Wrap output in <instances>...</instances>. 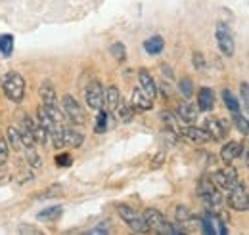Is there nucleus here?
Segmentation results:
<instances>
[{"mask_svg": "<svg viewBox=\"0 0 249 235\" xmlns=\"http://www.w3.org/2000/svg\"><path fill=\"white\" fill-rule=\"evenodd\" d=\"M213 184L217 185L218 189H222V191H228V189H232L234 185H238L240 184V180H238V172L232 168V167H224V168H220V170H215L213 172Z\"/></svg>", "mask_w": 249, "mask_h": 235, "instance_id": "obj_7", "label": "nucleus"}, {"mask_svg": "<svg viewBox=\"0 0 249 235\" xmlns=\"http://www.w3.org/2000/svg\"><path fill=\"white\" fill-rule=\"evenodd\" d=\"M199 197H201V201L205 203V206L211 210V212H217L222 208V203H224V199H222V195L218 193V187L213 184V180H207V178H203L201 182H199Z\"/></svg>", "mask_w": 249, "mask_h": 235, "instance_id": "obj_2", "label": "nucleus"}, {"mask_svg": "<svg viewBox=\"0 0 249 235\" xmlns=\"http://www.w3.org/2000/svg\"><path fill=\"white\" fill-rule=\"evenodd\" d=\"M89 234H92V235H96V234H109V228H107V226H98V228L90 230Z\"/></svg>", "mask_w": 249, "mask_h": 235, "instance_id": "obj_38", "label": "nucleus"}, {"mask_svg": "<svg viewBox=\"0 0 249 235\" xmlns=\"http://www.w3.org/2000/svg\"><path fill=\"white\" fill-rule=\"evenodd\" d=\"M56 165H58V167H69V165H71V157H69L67 153H60V155L56 157Z\"/></svg>", "mask_w": 249, "mask_h": 235, "instance_id": "obj_37", "label": "nucleus"}, {"mask_svg": "<svg viewBox=\"0 0 249 235\" xmlns=\"http://www.w3.org/2000/svg\"><path fill=\"white\" fill-rule=\"evenodd\" d=\"M115 115L119 117V120H123V122H130L134 118V107H132V103L121 100V103L115 109Z\"/></svg>", "mask_w": 249, "mask_h": 235, "instance_id": "obj_23", "label": "nucleus"}, {"mask_svg": "<svg viewBox=\"0 0 249 235\" xmlns=\"http://www.w3.org/2000/svg\"><path fill=\"white\" fill-rule=\"evenodd\" d=\"M62 212V206H50V208H46V210H42V212H38V220H50V218H56L58 214Z\"/></svg>", "mask_w": 249, "mask_h": 235, "instance_id": "obj_33", "label": "nucleus"}, {"mask_svg": "<svg viewBox=\"0 0 249 235\" xmlns=\"http://www.w3.org/2000/svg\"><path fill=\"white\" fill-rule=\"evenodd\" d=\"M201 226H203V232L209 235H224L228 234V228L222 224V220L218 218L217 212H209L203 216L201 220Z\"/></svg>", "mask_w": 249, "mask_h": 235, "instance_id": "obj_11", "label": "nucleus"}, {"mask_svg": "<svg viewBox=\"0 0 249 235\" xmlns=\"http://www.w3.org/2000/svg\"><path fill=\"white\" fill-rule=\"evenodd\" d=\"M163 48H165V40L156 34V36H152V38H148L146 42H144V50L150 54V56H157V54H161L163 52Z\"/></svg>", "mask_w": 249, "mask_h": 235, "instance_id": "obj_22", "label": "nucleus"}, {"mask_svg": "<svg viewBox=\"0 0 249 235\" xmlns=\"http://www.w3.org/2000/svg\"><path fill=\"white\" fill-rule=\"evenodd\" d=\"M242 153H244V146H242V144H238V142H228L226 146L220 149V159H222V163L230 165V163L236 161Z\"/></svg>", "mask_w": 249, "mask_h": 235, "instance_id": "obj_16", "label": "nucleus"}, {"mask_svg": "<svg viewBox=\"0 0 249 235\" xmlns=\"http://www.w3.org/2000/svg\"><path fill=\"white\" fill-rule=\"evenodd\" d=\"M182 136L190 142H194V144H207L211 140V136L207 134L205 128H197V126H192V124H186L182 128Z\"/></svg>", "mask_w": 249, "mask_h": 235, "instance_id": "obj_15", "label": "nucleus"}, {"mask_svg": "<svg viewBox=\"0 0 249 235\" xmlns=\"http://www.w3.org/2000/svg\"><path fill=\"white\" fill-rule=\"evenodd\" d=\"M85 101H87V105L90 109H96V111L106 105V94H104V88H102V84L98 81H94V83H90L87 86V90H85Z\"/></svg>", "mask_w": 249, "mask_h": 235, "instance_id": "obj_8", "label": "nucleus"}, {"mask_svg": "<svg viewBox=\"0 0 249 235\" xmlns=\"http://www.w3.org/2000/svg\"><path fill=\"white\" fill-rule=\"evenodd\" d=\"M2 92L14 103L23 101V98H25V79L19 73H16V71L8 73L2 79Z\"/></svg>", "mask_w": 249, "mask_h": 235, "instance_id": "obj_1", "label": "nucleus"}, {"mask_svg": "<svg viewBox=\"0 0 249 235\" xmlns=\"http://www.w3.org/2000/svg\"><path fill=\"white\" fill-rule=\"evenodd\" d=\"M217 44H218V50L222 52V56L230 58L234 56V50H236V44H234V36H232V31L226 23H217Z\"/></svg>", "mask_w": 249, "mask_h": 235, "instance_id": "obj_6", "label": "nucleus"}, {"mask_svg": "<svg viewBox=\"0 0 249 235\" xmlns=\"http://www.w3.org/2000/svg\"><path fill=\"white\" fill-rule=\"evenodd\" d=\"M161 69H163V75H167V77H169V79H171V77H173V75H171V69H169V67H167V65H161Z\"/></svg>", "mask_w": 249, "mask_h": 235, "instance_id": "obj_40", "label": "nucleus"}, {"mask_svg": "<svg viewBox=\"0 0 249 235\" xmlns=\"http://www.w3.org/2000/svg\"><path fill=\"white\" fill-rule=\"evenodd\" d=\"M197 113H199V107L192 101H182L178 107H177V115L182 122L186 124H194L197 120Z\"/></svg>", "mask_w": 249, "mask_h": 235, "instance_id": "obj_14", "label": "nucleus"}, {"mask_svg": "<svg viewBox=\"0 0 249 235\" xmlns=\"http://www.w3.org/2000/svg\"><path fill=\"white\" fill-rule=\"evenodd\" d=\"M106 128H107V111L98 109V117H96V126H94V130H96L98 134H104Z\"/></svg>", "mask_w": 249, "mask_h": 235, "instance_id": "obj_28", "label": "nucleus"}, {"mask_svg": "<svg viewBox=\"0 0 249 235\" xmlns=\"http://www.w3.org/2000/svg\"><path fill=\"white\" fill-rule=\"evenodd\" d=\"M8 144H10L12 149H16V151L25 149L23 140H21V134H19V130H18V126H10V128H8Z\"/></svg>", "mask_w": 249, "mask_h": 235, "instance_id": "obj_24", "label": "nucleus"}, {"mask_svg": "<svg viewBox=\"0 0 249 235\" xmlns=\"http://www.w3.org/2000/svg\"><path fill=\"white\" fill-rule=\"evenodd\" d=\"M109 52H111V56L117 59L119 63H123L124 59H126V50H124V46L121 44V42H115V44H111Z\"/></svg>", "mask_w": 249, "mask_h": 235, "instance_id": "obj_30", "label": "nucleus"}, {"mask_svg": "<svg viewBox=\"0 0 249 235\" xmlns=\"http://www.w3.org/2000/svg\"><path fill=\"white\" fill-rule=\"evenodd\" d=\"M242 103H244V107L249 111V83H242Z\"/></svg>", "mask_w": 249, "mask_h": 235, "instance_id": "obj_36", "label": "nucleus"}, {"mask_svg": "<svg viewBox=\"0 0 249 235\" xmlns=\"http://www.w3.org/2000/svg\"><path fill=\"white\" fill-rule=\"evenodd\" d=\"M144 218H146L150 230H156V232H159V234H163V230H165L167 224H169L167 218H165V214L159 212L157 208H148V210L144 212Z\"/></svg>", "mask_w": 249, "mask_h": 235, "instance_id": "obj_13", "label": "nucleus"}, {"mask_svg": "<svg viewBox=\"0 0 249 235\" xmlns=\"http://www.w3.org/2000/svg\"><path fill=\"white\" fill-rule=\"evenodd\" d=\"M234 124H236L238 132H242L244 136H249V118L242 117L240 113H234Z\"/></svg>", "mask_w": 249, "mask_h": 235, "instance_id": "obj_29", "label": "nucleus"}, {"mask_svg": "<svg viewBox=\"0 0 249 235\" xmlns=\"http://www.w3.org/2000/svg\"><path fill=\"white\" fill-rule=\"evenodd\" d=\"M178 88H180V92H182V96L190 100V98H192V94H194V83H192V79H188V77L180 79Z\"/></svg>", "mask_w": 249, "mask_h": 235, "instance_id": "obj_31", "label": "nucleus"}, {"mask_svg": "<svg viewBox=\"0 0 249 235\" xmlns=\"http://www.w3.org/2000/svg\"><path fill=\"white\" fill-rule=\"evenodd\" d=\"M246 165L249 167V151H248V155H246Z\"/></svg>", "mask_w": 249, "mask_h": 235, "instance_id": "obj_41", "label": "nucleus"}, {"mask_svg": "<svg viewBox=\"0 0 249 235\" xmlns=\"http://www.w3.org/2000/svg\"><path fill=\"white\" fill-rule=\"evenodd\" d=\"M138 81H140V88L144 90L150 98H156L157 84H156V81H154V77L148 73V69H140V71H138Z\"/></svg>", "mask_w": 249, "mask_h": 235, "instance_id": "obj_17", "label": "nucleus"}, {"mask_svg": "<svg viewBox=\"0 0 249 235\" xmlns=\"http://www.w3.org/2000/svg\"><path fill=\"white\" fill-rule=\"evenodd\" d=\"M18 130L21 134L25 149H33L36 146V138H35V132H33V118H29L25 113L18 115Z\"/></svg>", "mask_w": 249, "mask_h": 235, "instance_id": "obj_9", "label": "nucleus"}, {"mask_svg": "<svg viewBox=\"0 0 249 235\" xmlns=\"http://www.w3.org/2000/svg\"><path fill=\"white\" fill-rule=\"evenodd\" d=\"M130 103H132V107L136 111H150L154 107V98H150L144 90L138 86V88H134L132 96H130Z\"/></svg>", "mask_w": 249, "mask_h": 235, "instance_id": "obj_12", "label": "nucleus"}, {"mask_svg": "<svg viewBox=\"0 0 249 235\" xmlns=\"http://www.w3.org/2000/svg\"><path fill=\"white\" fill-rule=\"evenodd\" d=\"M38 94H40L42 105H58V96H56V88H54L52 83L44 81L38 88Z\"/></svg>", "mask_w": 249, "mask_h": 235, "instance_id": "obj_18", "label": "nucleus"}, {"mask_svg": "<svg viewBox=\"0 0 249 235\" xmlns=\"http://www.w3.org/2000/svg\"><path fill=\"white\" fill-rule=\"evenodd\" d=\"M8 147H10V144H8L6 140H2V138H0V165H4V163L8 161V155H10Z\"/></svg>", "mask_w": 249, "mask_h": 235, "instance_id": "obj_34", "label": "nucleus"}, {"mask_svg": "<svg viewBox=\"0 0 249 235\" xmlns=\"http://www.w3.org/2000/svg\"><path fill=\"white\" fill-rule=\"evenodd\" d=\"M222 100H224V105H226L232 113H238V111H240V101L236 100V96H234L230 90H222Z\"/></svg>", "mask_w": 249, "mask_h": 235, "instance_id": "obj_27", "label": "nucleus"}, {"mask_svg": "<svg viewBox=\"0 0 249 235\" xmlns=\"http://www.w3.org/2000/svg\"><path fill=\"white\" fill-rule=\"evenodd\" d=\"M62 107H63V113L69 122L73 124H85V111L81 107V103L71 96V94H65L62 98Z\"/></svg>", "mask_w": 249, "mask_h": 235, "instance_id": "obj_5", "label": "nucleus"}, {"mask_svg": "<svg viewBox=\"0 0 249 235\" xmlns=\"http://www.w3.org/2000/svg\"><path fill=\"white\" fill-rule=\"evenodd\" d=\"M215 105V94L211 88H201L197 92V107L201 111H211Z\"/></svg>", "mask_w": 249, "mask_h": 235, "instance_id": "obj_19", "label": "nucleus"}, {"mask_svg": "<svg viewBox=\"0 0 249 235\" xmlns=\"http://www.w3.org/2000/svg\"><path fill=\"white\" fill-rule=\"evenodd\" d=\"M203 128L207 130V134L211 136V140L220 142V140L226 136V132H228V122H224L222 118H218V117H209V118H205Z\"/></svg>", "mask_w": 249, "mask_h": 235, "instance_id": "obj_10", "label": "nucleus"}, {"mask_svg": "<svg viewBox=\"0 0 249 235\" xmlns=\"http://www.w3.org/2000/svg\"><path fill=\"white\" fill-rule=\"evenodd\" d=\"M63 142L69 147H81L85 142V136L75 128H65L63 130Z\"/></svg>", "mask_w": 249, "mask_h": 235, "instance_id": "obj_20", "label": "nucleus"}, {"mask_svg": "<svg viewBox=\"0 0 249 235\" xmlns=\"http://www.w3.org/2000/svg\"><path fill=\"white\" fill-rule=\"evenodd\" d=\"M226 199L230 208L238 210V212H248L249 210V191L248 187H244L242 184L234 185L232 189L226 191Z\"/></svg>", "mask_w": 249, "mask_h": 235, "instance_id": "obj_4", "label": "nucleus"}, {"mask_svg": "<svg viewBox=\"0 0 249 235\" xmlns=\"http://www.w3.org/2000/svg\"><path fill=\"white\" fill-rule=\"evenodd\" d=\"M121 92H119V88L117 86H107V90H106V105H107V109L109 111H115L117 109V105L121 103Z\"/></svg>", "mask_w": 249, "mask_h": 235, "instance_id": "obj_21", "label": "nucleus"}, {"mask_svg": "<svg viewBox=\"0 0 249 235\" xmlns=\"http://www.w3.org/2000/svg\"><path fill=\"white\" fill-rule=\"evenodd\" d=\"M175 218H177V222H180V224H184L188 222L190 218H192V212H190V208L188 206H177L175 208Z\"/></svg>", "mask_w": 249, "mask_h": 235, "instance_id": "obj_32", "label": "nucleus"}, {"mask_svg": "<svg viewBox=\"0 0 249 235\" xmlns=\"http://www.w3.org/2000/svg\"><path fill=\"white\" fill-rule=\"evenodd\" d=\"M192 61H194V67H196L197 71H205V59H203V56H201L199 52H196V54H194Z\"/></svg>", "mask_w": 249, "mask_h": 235, "instance_id": "obj_35", "label": "nucleus"}, {"mask_svg": "<svg viewBox=\"0 0 249 235\" xmlns=\"http://www.w3.org/2000/svg\"><path fill=\"white\" fill-rule=\"evenodd\" d=\"M29 161H31V165H33V167H40V157H38V155H33V153H31V157H29Z\"/></svg>", "mask_w": 249, "mask_h": 235, "instance_id": "obj_39", "label": "nucleus"}, {"mask_svg": "<svg viewBox=\"0 0 249 235\" xmlns=\"http://www.w3.org/2000/svg\"><path fill=\"white\" fill-rule=\"evenodd\" d=\"M33 132H35L36 144H38V146H46V142H48V132H46V128L40 124L38 118L33 120Z\"/></svg>", "mask_w": 249, "mask_h": 235, "instance_id": "obj_25", "label": "nucleus"}, {"mask_svg": "<svg viewBox=\"0 0 249 235\" xmlns=\"http://www.w3.org/2000/svg\"><path fill=\"white\" fill-rule=\"evenodd\" d=\"M117 212H119V216L123 218V222L132 230V232H136V234H146V232H150V226H148L144 214L136 212L132 206L119 205L117 206Z\"/></svg>", "mask_w": 249, "mask_h": 235, "instance_id": "obj_3", "label": "nucleus"}, {"mask_svg": "<svg viewBox=\"0 0 249 235\" xmlns=\"http://www.w3.org/2000/svg\"><path fill=\"white\" fill-rule=\"evenodd\" d=\"M14 52V36L12 34H0V54L4 58H10Z\"/></svg>", "mask_w": 249, "mask_h": 235, "instance_id": "obj_26", "label": "nucleus"}]
</instances>
